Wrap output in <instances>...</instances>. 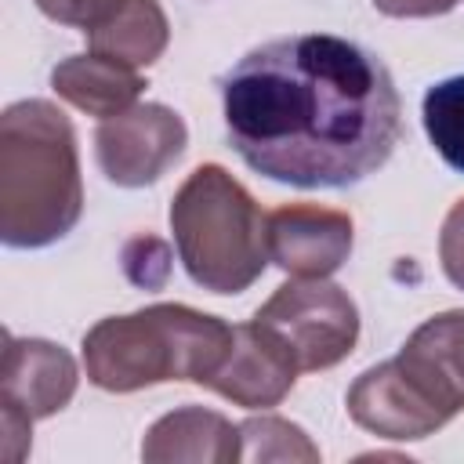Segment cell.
I'll list each match as a JSON object with an SVG mask.
<instances>
[{
    "mask_svg": "<svg viewBox=\"0 0 464 464\" xmlns=\"http://www.w3.org/2000/svg\"><path fill=\"white\" fill-rule=\"evenodd\" d=\"M221 109L239 160L294 188L359 185L388 163L402 130L388 65L330 33L246 51L221 80Z\"/></svg>",
    "mask_w": 464,
    "mask_h": 464,
    "instance_id": "obj_1",
    "label": "cell"
},
{
    "mask_svg": "<svg viewBox=\"0 0 464 464\" xmlns=\"http://www.w3.org/2000/svg\"><path fill=\"white\" fill-rule=\"evenodd\" d=\"M83 181L69 116L25 98L0 116V239L14 250H40L76 228Z\"/></svg>",
    "mask_w": 464,
    "mask_h": 464,
    "instance_id": "obj_2",
    "label": "cell"
},
{
    "mask_svg": "<svg viewBox=\"0 0 464 464\" xmlns=\"http://www.w3.org/2000/svg\"><path fill=\"white\" fill-rule=\"evenodd\" d=\"M225 319L188 304H149L109 315L83 334V370L102 392H141L167 381L207 384L232 348Z\"/></svg>",
    "mask_w": 464,
    "mask_h": 464,
    "instance_id": "obj_3",
    "label": "cell"
},
{
    "mask_svg": "<svg viewBox=\"0 0 464 464\" xmlns=\"http://www.w3.org/2000/svg\"><path fill=\"white\" fill-rule=\"evenodd\" d=\"M170 232L188 279L210 294H243L268 257V214L218 163L196 167L170 199Z\"/></svg>",
    "mask_w": 464,
    "mask_h": 464,
    "instance_id": "obj_4",
    "label": "cell"
},
{
    "mask_svg": "<svg viewBox=\"0 0 464 464\" xmlns=\"http://www.w3.org/2000/svg\"><path fill=\"white\" fill-rule=\"evenodd\" d=\"M254 323L286 348L301 373L337 366L359 341V308L348 290L330 279L283 283L254 312Z\"/></svg>",
    "mask_w": 464,
    "mask_h": 464,
    "instance_id": "obj_5",
    "label": "cell"
},
{
    "mask_svg": "<svg viewBox=\"0 0 464 464\" xmlns=\"http://www.w3.org/2000/svg\"><path fill=\"white\" fill-rule=\"evenodd\" d=\"M185 120L160 102L130 105L94 130V156L102 174L120 188H145L160 181L185 152Z\"/></svg>",
    "mask_w": 464,
    "mask_h": 464,
    "instance_id": "obj_6",
    "label": "cell"
},
{
    "mask_svg": "<svg viewBox=\"0 0 464 464\" xmlns=\"http://www.w3.org/2000/svg\"><path fill=\"white\" fill-rule=\"evenodd\" d=\"M348 417L392 442H413L435 435L450 417L420 392V384L402 370L399 359L377 362L355 377L348 388Z\"/></svg>",
    "mask_w": 464,
    "mask_h": 464,
    "instance_id": "obj_7",
    "label": "cell"
},
{
    "mask_svg": "<svg viewBox=\"0 0 464 464\" xmlns=\"http://www.w3.org/2000/svg\"><path fill=\"white\" fill-rule=\"evenodd\" d=\"M80 370L76 359L44 337H4L0 355V410L18 417L44 420L65 410L76 395Z\"/></svg>",
    "mask_w": 464,
    "mask_h": 464,
    "instance_id": "obj_8",
    "label": "cell"
},
{
    "mask_svg": "<svg viewBox=\"0 0 464 464\" xmlns=\"http://www.w3.org/2000/svg\"><path fill=\"white\" fill-rule=\"evenodd\" d=\"M355 225L344 210L286 203L268 214V257L294 279H326L352 254Z\"/></svg>",
    "mask_w": 464,
    "mask_h": 464,
    "instance_id": "obj_9",
    "label": "cell"
},
{
    "mask_svg": "<svg viewBox=\"0 0 464 464\" xmlns=\"http://www.w3.org/2000/svg\"><path fill=\"white\" fill-rule=\"evenodd\" d=\"M297 373L301 370L294 366L286 348L250 319L232 330V348L203 388L243 410H272L290 395Z\"/></svg>",
    "mask_w": 464,
    "mask_h": 464,
    "instance_id": "obj_10",
    "label": "cell"
},
{
    "mask_svg": "<svg viewBox=\"0 0 464 464\" xmlns=\"http://www.w3.org/2000/svg\"><path fill=\"white\" fill-rule=\"evenodd\" d=\"M395 359L450 420L464 410V308L424 319Z\"/></svg>",
    "mask_w": 464,
    "mask_h": 464,
    "instance_id": "obj_11",
    "label": "cell"
},
{
    "mask_svg": "<svg viewBox=\"0 0 464 464\" xmlns=\"http://www.w3.org/2000/svg\"><path fill=\"white\" fill-rule=\"evenodd\" d=\"M239 453H243L239 424L203 406H181L163 413L141 439V460L149 464H170V460L232 464L239 460Z\"/></svg>",
    "mask_w": 464,
    "mask_h": 464,
    "instance_id": "obj_12",
    "label": "cell"
},
{
    "mask_svg": "<svg viewBox=\"0 0 464 464\" xmlns=\"http://www.w3.org/2000/svg\"><path fill=\"white\" fill-rule=\"evenodd\" d=\"M51 87L72 109H80L87 116H98V120H109V116H120L123 109L138 105V94L145 91V80L138 76V69L87 51V54L62 58L51 69Z\"/></svg>",
    "mask_w": 464,
    "mask_h": 464,
    "instance_id": "obj_13",
    "label": "cell"
},
{
    "mask_svg": "<svg viewBox=\"0 0 464 464\" xmlns=\"http://www.w3.org/2000/svg\"><path fill=\"white\" fill-rule=\"evenodd\" d=\"M170 44V22L160 0H120L98 25L87 29V47L120 65H152Z\"/></svg>",
    "mask_w": 464,
    "mask_h": 464,
    "instance_id": "obj_14",
    "label": "cell"
},
{
    "mask_svg": "<svg viewBox=\"0 0 464 464\" xmlns=\"http://www.w3.org/2000/svg\"><path fill=\"white\" fill-rule=\"evenodd\" d=\"M420 120H424V130H428V141L435 145V152L453 170L464 174V72L428 87Z\"/></svg>",
    "mask_w": 464,
    "mask_h": 464,
    "instance_id": "obj_15",
    "label": "cell"
},
{
    "mask_svg": "<svg viewBox=\"0 0 464 464\" xmlns=\"http://www.w3.org/2000/svg\"><path fill=\"white\" fill-rule=\"evenodd\" d=\"M239 439H243L239 460H304V464L319 460V446L304 435V428L276 413L246 417L239 424Z\"/></svg>",
    "mask_w": 464,
    "mask_h": 464,
    "instance_id": "obj_16",
    "label": "cell"
},
{
    "mask_svg": "<svg viewBox=\"0 0 464 464\" xmlns=\"http://www.w3.org/2000/svg\"><path fill=\"white\" fill-rule=\"evenodd\" d=\"M439 261H442V272L446 279L464 290V199H457L442 221V232H439Z\"/></svg>",
    "mask_w": 464,
    "mask_h": 464,
    "instance_id": "obj_17",
    "label": "cell"
},
{
    "mask_svg": "<svg viewBox=\"0 0 464 464\" xmlns=\"http://www.w3.org/2000/svg\"><path fill=\"white\" fill-rule=\"evenodd\" d=\"M120 0H36V7L51 18V22H62V25H76V29H91L98 25Z\"/></svg>",
    "mask_w": 464,
    "mask_h": 464,
    "instance_id": "obj_18",
    "label": "cell"
},
{
    "mask_svg": "<svg viewBox=\"0 0 464 464\" xmlns=\"http://www.w3.org/2000/svg\"><path fill=\"white\" fill-rule=\"evenodd\" d=\"M460 0H373V7L388 18H435L450 14Z\"/></svg>",
    "mask_w": 464,
    "mask_h": 464,
    "instance_id": "obj_19",
    "label": "cell"
}]
</instances>
